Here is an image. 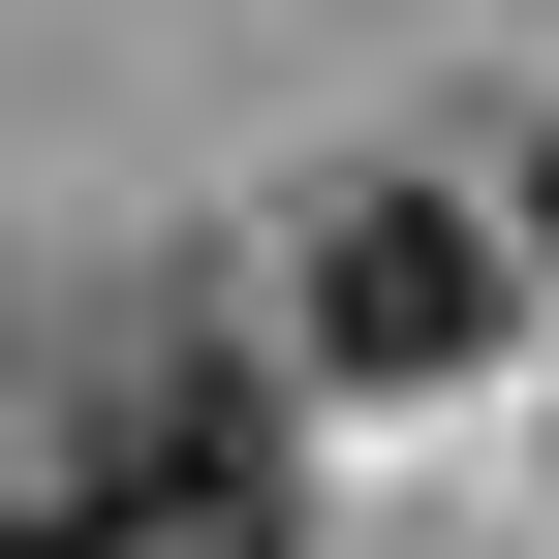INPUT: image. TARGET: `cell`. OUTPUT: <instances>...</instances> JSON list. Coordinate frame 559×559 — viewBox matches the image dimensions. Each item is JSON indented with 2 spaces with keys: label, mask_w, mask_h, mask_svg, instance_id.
<instances>
[{
  "label": "cell",
  "mask_w": 559,
  "mask_h": 559,
  "mask_svg": "<svg viewBox=\"0 0 559 559\" xmlns=\"http://www.w3.org/2000/svg\"><path fill=\"white\" fill-rule=\"evenodd\" d=\"M311 436L187 280H94L62 342H0V559H280Z\"/></svg>",
  "instance_id": "obj_1"
},
{
  "label": "cell",
  "mask_w": 559,
  "mask_h": 559,
  "mask_svg": "<svg viewBox=\"0 0 559 559\" xmlns=\"http://www.w3.org/2000/svg\"><path fill=\"white\" fill-rule=\"evenodd\" d=\"M280 342H311L342 404H436L466 342H498V218H466V187H311V218H280Z\"/></svg>",
  "instance_id": "obj_2"
},
{
  "label": "cell",
  "mask_w": 559,
  "mask_h": 559,
  "mask_svg": "<svg viewBox=\"0 0 559 559\" xmlns=\"http://www.w3.org/2000/svg\"><path fill=\"white\" fill-rule=\"evenodd\" d=\"M528 280H559V124H528Z\"/></svg>",
  "instance_id": "obj_3"
}]
</instances>
